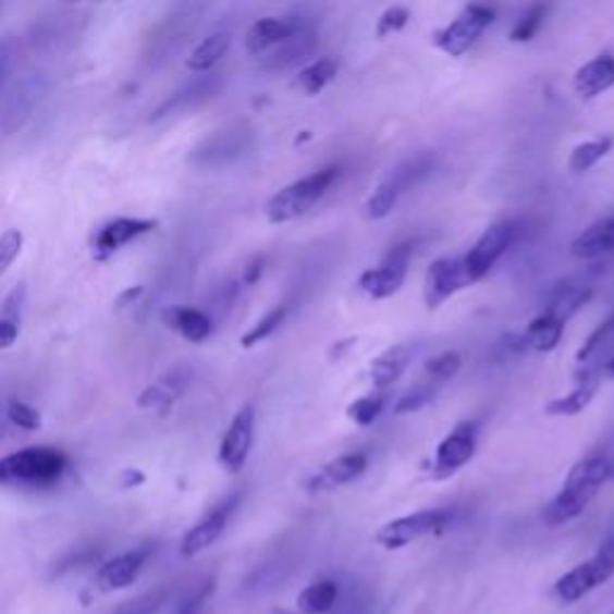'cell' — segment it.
Segmentation results:
<instances>
[{"label":"cell","instance_id":"d4e9b609","mask_svg":"<svg viewBox=\"0 0 614 614\" xmlns=\"http://www.w3.org/2000/svg\"><path fill=\"white\" fill-rule=\"evenodd\" d=\"M341 598V586L334 578H317L295 598V614H329Z\"/></svg>","mask_w":614,"mask_h":614},{"label":"cell","instance_id":"8fae6325","mask_svg":"<svg viewBox=\"0 0 614 614\" xmlns=\"http://www.w3.org/2000/svg\"><path fill=\"white\" fill-rule=\"evenodd\" d=\"M255 425H257L255 406L245 404L233 416L226 432H223V440L219 444V464L226 474L235 476L245 468L255 444Z\"/></svg>","mask_w":614,"mask_h":614},{"label":"cell","instance_id":"b9f144b4","mask_svg":"<svg viewBox=\"0 0 614 614\" xmlns=\"http://www.w3.org/2000/svg\"><path fill=\"white\" fill-rule=\"evenodd\" d=\"M262 271H265V259H253V262L247 265L245 274H243L245 283H257L259 277H262Z\"/></svg>","mask_w":614,"mask_h":614},{"label":"cell","instance_id":"30bf717a","mask_svg":"<svg viewBox=\"0 0 614 614\" xmlns=\"http://www.w3.org/2000/svg\"><path fill=\"white\" fill-rule=\"evenodd\" d=\"M410 265V247L398 245L389 250L380 265L365 269L358 277V288L372 300H386L404 288Z\"/></svg>","mask_w":614,"mask_h":614},{"label":"cell","instance_id":"5b68a950","mask_svg":"<svg viewBox=\"0 0 614 614\" xmlns=\"http://www.w3.org/2000/svg\"><path fill=\"white\" fill-rule=\"evenodd\" d=\"M614 576V536L607 538L593 557L578 562L574 569L562 574L554 581V598L564 605H574V602L584 600L593 593L600 586H605Z\"/></svg>","mask_w":614,"mask_h":614},{"label":"cell","instance_id":"cb8c5ba5","mask_svg":"<svg viewBox=\"0 0 614 614\" xmlns=\"http://www.w3.org/2000/svg\"><path fill=\"white\" fill-rule=\"evenodd\" d=\"M610 356H614V312L586 336L581 348L576 351V365L578 368H602V363Z\"/></svg>","mask_w":614,"mask_h":614},{"label":"cell","instance_id":"bcb514c9","mask_svg":"<svg viewBox=\"0 0 614 614\" xmlns=\"http://www.w3.org/2000/svg\"><path fill=\"white\" fill-rule=\"evenodd\" d=\"M612 480H614V461H612Z\"/></svg>","mask_w":614,"mask_h":614},{"label":"cell","instance_id":"6da1fadb","mask_svg":"<svg viewBox=\"0 0 614 614\" xmlns=\"http://www.w3.org/2000/svg\"><path fill=\"white\" fill-rule=\"evenodd\" d=\"M612 480V458L605 452H593L576 464L566 474L560 492L542 512V524L548 528H562L584 516L586 509L600 494V490Z\"/></svg>","mask_w":614,"mask_h":614},{"label":"cell","instance_id":"d6986e66","mask_svg":"<svg viewBox=\"0 0 614 614\" xmlns=\"http://www.w3.org/2000/svg\"><path fill=\"white\" fill-rule=\"evenodd\" d=\"M413 179V167L398 169L396 173L389 175L380 185L374 187L370 197L365 199L363 205V217L368 221H382L396 209L401 195H404L406 187L410 185Z\"/></svg>","mask_w":614,"mask_h":614},{"label":"cell","instance_id":"ab89813d","mask_svg":"<svg viewBox=\"0 0 614 614\" xmlns=\"http://www.w3.org/2000/svg\"><path fill=\"white\" fill-rule=\"evenodd\" d=\"M20 336V322L10 317H0V351L10 348Z\"/></svg>","mask_w":614,"mask_h":614},{"label":"cell","instance_id":"ac0fdd59","mask_svg":"<svg viewBox=\"0 0 614 614\" xmlns=\"http://www.w3.org/2000/svg\"><path fill=\"white\" fill-rule=\"evenodd\" d=\"M614 87V56L600 53L574 73V91L578 99L593 101Z\"/></svg>","mask_w":614,"mask_h":614},{"label":"cell","instance_id":"7bdbcfd3","mask_svg":"<svg viewBox=\"0 0 614 614\" xmlns=\"http://www.w3.org/2000/svg\"><path fill=\"white\" fill-rule=\"evenodd\" d=\"M142 293H145V288H142V286H137V288H127L125 293H121V298L115 300V307H118V310H123L125 305H130L133 300H137Z\"/></svg>","mask_w":614,"mask_h":614},{"label":"cell","instance_id":"8d00e7d4","mask_svg":"<svg viewBox=\"0 0 614 614\" xmlns=\"http://www.w3.org/2000/svg\"><path fill=\"white\" fill-rule=\"evenodd\" d=\"M5 416L20 430H39L41 428L39 410L29 406V404H25V401H20V398L10 401L8 408H5Z\"/></svg>","mask_w":614,"mask_h":614},{"label":"cell","instance_id":"7a4b0ae2","mask_svg":"<svg viewBox=\"0 0 614 614\" xmlns=\"http://www.w3.org/2000/svg\"><path fill=\"white\" fill-rule=\"evenodd\" d=\"M70 458L56 446H27L0 458V488L51 490L67 476Z\"/></svg>","mask_w":614,"mask_h":614},{"label":"cell","instance_id":"7c38bea8","mask_svg":"<svg viewBox=\"0 0 614 614\" xmlns=\"http://www.w3.org/2000/svg\"><path fill=\"white\" fill-rule=\"evenodd\" d=\"M370 466V454L368 452H348L341 454L332 461H327L315 474L307 476L305 480V492L307 494H329L341 488L351 486L358 478L365 476V470Z\"/></svg>","mask_w":614,"mask_h":614},{"label":"cell","instance_id":"52a82bcc","mask_svg":"<svg viewBox=\"0 0 614 614\" xmlns=\"http://www.w3.org/2000/svg\"><path fill=\"white\" fill-rule=\"evenodd\" d=\"M480 430L474 420H461L449 430L442 442L434 449V458L430 466L432 480H446L456 476L461 468L468 466L478 452Z\"/></svg>","mask_w":614,"mask_h":614},{"label":"cell","instance_id":"603a6c76","mask_svg":"<svg viewBox=\"0 0 614 614\" xmlns=\"http://www.w3.org/2000/svg\"><path fill=\"white\" fill-rule=\"evenodd\" d=\"M612 250H614V217L590 223L586 231L576 235L569 247V253L576 259H598L602 255H610Z\"/></svg>","mask_w":614,"mask_h":614},{"label":"cell","instance_id":"e0dca14e","mask_svg":"<svg viewBox=\"0 0 614 614\" xmlns=\"http://www.w3.org/2000/svg\"><path fill=\"white\" fill-rule=\"evenodd\" d=\"M161 322L191 344H205L214 332V322L207 312L193 305H171L161 310Z\"/></svg>","mask_w":614,"mask_h":614},{"label":"cell","instance_id":"1f68e13d","mask_svg":"<svg viewBox=\"0 0 614 614\" xmlns=\"http://www.w3.org/2000/svg\"><path fill=\"white\" fill-rule=\"evenodd\" d=\"M286 317H288V305L286 303L271 307L267 315L259 317V322L253 329H247V332L243 334L241 346L243 348H255L257 344H262V341H267L269 336H274L281 329V324L286 322Z\"/></svg>","mask_w":614,"mask_h":614},{"label":"cell","instance_id":"277c9868","mask_svg":"<svg viewBox=\"0 0 614 614\" xmlns=\"http://www.w3.org/2000/svg\"><path fill=\"white\" fill-rule=\"evenodd\" d=\"M454 524V512L452 509H420L406 516H398L394 521H386L384 526L377 528L374 542L382 550H401L408 548L413 542H420L425 538H434L446 533Z\"/></svg>","mask_w":614,"mask_h":614},{"label":"cell","instance_id":"c3c4849f","mask_svg":"<svg viewBox=\"0 0 614 614\" xmlns=\"http://www.w3.org/2000/svg\"><path fill=\"white\" fill-rule=\"evenodd\" d=\"M612 614H614V612H612Z\"/></svg>","mask_w":614,"mask_h":614},{"label":"cell","instance_id":"f35d334b","mask_svg":"<svg viewBox=\"0 0 614 614\" xmlns=\"http://www.w3.org/2000/svg\"><path fill=\"white\" fill-rule=\"evenodd\" d=\"M167 588H159V590H151V593L142 595L133 602H125V605L113 612V614H157L163 605V600H167Z\"/></svg>","mask_w":614,"mask_h":614},{"label":"cell","instance_id":"7402d4cb","mask_svg":"<svg viewBox=\"0 0 614 614\" xmlns=\"http://www.w3.org/2000/svg\"><path fill=\"white\" fill-rule=\"evenodd\" d=\"M413 360V353L406 344H396L382 351L380 356L372 358L368 365V380L372 389H380V392H389L398 380L401 374L408 370V365Z\"/></svg>","mask_w":614,"mask_h":614},{"label":"cell","instance_id":"7dc6e473","mask_svg":"<svg viewBox=\"0 0 614 614\" xmlns=\"http://www.w3.org/2000/svg\"><path fill=\"white\" fill-rule=\"evenodd\" d=\"M67 3H75V0H67Z\"/></svg>","mask_w":614,"mask_h":614},{"label":"cell","instance_id":"8992f818","mask_svg":"<svg viewBox=\"0 0 614 614\" xmlns=\"http://www.w3.org/2000/svg\"><path fill=\"white\" fill-rule=\"evenodd\" d=\"M494 22V10L488 5H466L461 13L444 25L442 29H437L432 34V44L449 58H461L468 53L478 39L490 29Z\"/></svg>","mask_w":614,"mask_h":614},{"label":"cell","instance_id":"5bb4252c","mask_svg":"<svg viewBox=\"0 0 614 614\" xmlns=\"http://www.w3.org/2000/svg\"><path fill=\"white\" fill-rule=\"evenodd\" d=\"M238 502H241V494L238 492L231 494V498H226L221 504H217L214 509H211L202 518V521L195 524L191 530H187L183 542H181L183 557H195V554L205 552L207 548L214 545V542L223 536V530H226L233 512L238 509Z\"/></svg>","mask_w":614,"mask_h":614},{"label":"cell","instance_id":"83f0119b","mask_svg":"<svg viewBox=\"0 0 614 614\" xmlns=\"http://www.w3.org/2000/svg\"><path fill=\"white\" fill-rule=\"evenodd\" d=\"M612 147H614V137L612 135H600V137H593V139H586L569 154L566 169H569L576 175L588 173L590 169H595L598 163L607 157V154L612 151Z\"/></svg>","mask_w":614,"mask_h":614},{"label":"cell","instance_id":"ee69618b","mask_svg":"<svg viewBox=\"0 0 614 614\" xmlns=\"http://www.w3.org/2000/svg\"><path fill=\"white\" fill-rule=\"evenodd\" d=\"M8 61H10V51H8V44H0V79H3L5 70H8Z\"/></svg>","mask_w":614,"mask_h":614},{"label":"cell","instance_id":"d590c367","mask_svg":"<svg viewBox=\"0 0 614 614\" xmlns=\"http://www.w3.org/2000/svg\"><path fill=\"white\" fill-rule=\"evenodd\" d=\"M408 20H410L408 8H404V5H392V8H386L384 13L380 15V20H377V25H374V37H377V39L394 37V34H398L401 29H404V27L408 25Z\"/></svg>","mask_w":614,"mask_h":614},{"label":"cell","instance_id":"836d02e7","mask_svg":"<svg viewBox=\"0 0 614 614\" xmlns=\"http://www.w3.org/2000/svg\"><path fill=\"white\" fill-rule=\"evenodd\" d=\"M437 386H440V384L432 382V380L410 386L408 392H404L394 401V413H396V416H406V413H416V410L428 406L430 401L434 398Z\"/></svg>","mask_w":614,"mask_h":614},{"label":"cell","instance_id":"484cf974","mask_svg":"<svg viewBox=\"0 0 614 614\" xmlns=\"http://www.w3.org/2000/svg\"><path fill=\"white\" fill-rule=\"evenodd\" d=\"M339 75V63L332 56H322L317 61L307 63L303 70H298V75L293 79V87L303 91L305 97H317L322 94Z\"/></svg>","mask_w":614,"mask_h":614},{"label":"cell","instance_id":"ba28073f","mask_svg":"<svg viewBox=\"0 0 614 614\" xmlns=\"http://www.w3.org/2000/svg\"><path fill=\"white\" fill-rule=\"evenodd\" d=\"M516 233L518 231H516L514 221H498V223H492L490 229L482 231L476 245L464 255L468 279L474 286L486 279L494 269V265H498L500 259L506 255V250H509L516 241Z\"/></svg>","mask_w":614,"mask_h":614},{"label":"cell","instance_id":"2e32d148","mask_svg":"<svg viewBox=\"0 0 614 614\" xmlns=\"http://www.w3.org/2000/svg\"><path fill=\"white\" fill-rule=\"evenodd\" d=\"M151 548H137L130 550L125 554H118V557L101 564V569L97 574V584L103 593H113V590H123L127 586H133L145 564L149 560Z\"/></svg>","mask_w":614,"mask_h":614},{"label":"cell","instance_id":"f1b7e54d","mask_svg":"<svg viewBox=\"0 0 614 614\" xmlns=\"http://www.w3.org/2000/svg\"><path fill=\"white\" fill-rule=\"evenodd\" d=\"M231 49V34L229 32H214L209 34L207 39H202V44L187 58V70L193 73H207V70L214 67L223 56L229 53Z\"/></svg>","mask_w":614,"mask_h":614},{"label":"cell","instance_id":"f6af8a7d","mask_svg":"<svg viewBox=\"0 0 614 614\" xmlns=\"http://www.w3.org/2000/svg\"><path fill=\"white\" fill-rule=\"evenodd\" d=\"M602 377H607V380H614V356H610L605 363H602Z\"/></svg>","mask_w":614,"mask_h":614},{"label":"cell","instance_id":"74e56055","mask_svg":"<svg viewBox=\"0 0 614 614\" xmlns=\"http://www.w3.org/2000/svg\"><path fill=\"white\" fill-rule=\"evenodd\" d=\"M22 245H25V235H22V231L10 229L5 233H0V277L13 267V262L22 253Z\"/></svg>","mask_w":614,"mask_h":614},{"label":"cell","instance_id":"44dd1931","mask_svg":"<svg viewBox=\"0 0 614 614\" xmlns=\"http://www.w3.org/2000/svg\"><path fill=\"white\" fill-rule=\"evenodd\" d=\"M298 25L283 17H262L250 25L245 34V49L250 56H262L274 46L286 44L295 37Z\"/></svg>","mask_w":614,"mask_h":614},{"label":"cell","instance_id":"4316f807","mask_svg":"<svg viewBox=\"0 0 614 614\" xmlns=\"http://www.w3.org/2000/svg\"><path fill=\"white\" fill-rule=\"evenodd\" d=\"M590 295H593V291L584 286V283H560V286L550 293L548 303L542 307H548V310H552L554 315H560L562 320L572 322L574 315L581 312L588 305Z\"/></svg>","mask_w":614,"mask_h":614},{"label":"cell","instance_id":"e575fe53","mask_svg":"<svg viewBox=\"0 0 614 614\" xmlns=\"http://www.w3.org/2000/svg\"><path fill=\"white\" fill-rule=\"evenodd\" d=\"M545 15H548V8H545V5H542V3L533 5V8L528 10V13L521 15V20L516 22L512 34H509V39H512L514 44H526V41H530V39H533L536 34L540 32L542 22H545Z\"/></svg>","mask_w":614,"mask_h":614},{"label":"cell","instance_id":"ffe728a7","mask_svg":"<svg viewBox=\"0 0 614 614\" xmlns=\"http://www.w3.org/2000/svg\"><path fill=\"white\" fill-rule=\"evenodd\" d=\"M566 324L569 322L562 320L560 315H554L552 310H548V307H542L533 320L528 322L524 334L518 336V341H521V348L530 353H552L562 344Z\"/></svg>","mask_w":614,"mask_h":614},{"label":"cell","instance_id":"f546056e","mask_svg":"<svg viewBox=\"0 0 614 614\" xmlns=\"http://www.w3.org/2000/svg\"><path fill=\"white\" fill-rule=\"evenodd\" d=\"M183 389H185V380H181L179 372H173V374L163 377V380H159L157 384H151L149 389H145L137 404L142 408L169 410L175 404V398L183 394Z\"/></svg>","mask_w":614,"mask_h":614},{"label":"cell","instance_id":"3957f363","mask_svg":"<svg viewBox=\"0 0 614 614\" xmlns=\"http://www.w3.org/2000/svg\"><path fill=\"white\" fill-rule=\"evenodd\" d=\"M336 179H339V169L327 167L322 171L307 173L305 179L293 181L286 187H281L279 193L267 199L265 205L267 221L274 223V226H281V223H291L295 219L305 217L307 211L322 202V197L329 193V187L336 183Z\"/></svg>","mask_w":614,"mask_h":614},{"label":"cell","instance_id":"d6a6232c","mask_svg":"<svg viewBox=\"0 0 614 614\" xmlns=\"http://www.w3.org/2000/svg\"><path fill=\"white\" fill-rule=\"evenodd\" d=\"M461 368H464V358H461V353L442 351V353H437V356L425 360L422 372L428 380L437 384H444L449 380H454V377L461 372Z\"/></svg>","mask_w":614,"mask_h":614},{"label":"cell","instance_id":"9a60e30c","mask_svg":"<svg viewBox=\"0 0 614 614\" xmlns=\"http://www.w3.org/2000/svg\"><path fill=\"white\" fill-rule=\"evenodd\" d=\"M602 382V370L600 368H578L574 377L572 392L562 396H554L545 404V416L550 418H576L593 404L598 396V389Z\"/></svg>","mask_w":614,"mask_h":614},{"label":"cell","instance_id":"60d3db41","mask_svg":"<svg viewBox=\"0 0 614 614\" xmlns=\"http://www.w3.org/2000/svg\"><path fill=\"white\" fill-rule=\"evenodd\" d=\"M209 593H211V584H207L202 590H199V593H195L191 600H187L185 605L179 610V614H199V610H202Z\"/></svg>","mask_w":614,"mask_h":614},{"label":"cell","instance_id":"4dcf8cb0","mask_svg":"<svg viewBox=\"0 0 614 614\" xmlns=\"http://www.w3.org/2000/svg\"><path fill=\"white\" fill-rule=\"evenodd\" d=\"M386 404H389V392L372 389L370 394L351 401L348 408H346V416H348L351 422H356L358 428H370V425H374L377 420L382 418Z\"/></svg>","mask_w":614,"mask_h":614},{"label":"cell","instance_id":"9c48e42d","mask_svg":"<svg viewBox=\"0 0 614 614\" xmlns=\"http://www.w3.org/2000/svg\"><path fill=\"white\" fill-rule=\"evenodd\" d=\"M474 286L468 279L464 265V255L456 257H437L425 271L422 281V303L428 310H440L444 303L454 298L456 293Z\"/></svg>","mask_w":614,"mask_h":614},{"label":"cell","instance_id":"4fadbf2b","mask_svg":"<svg viewBox=\"0 0 614 614\" xmlns=\"http://www.w3.org/2000/svg\"><path fill=\"white\" fill-rule=\"evenodd\" d=\"M159 223L154 219H133V217H118L101 223V226L91 233L89 247L94 259L106 262L118 250H123L125 245L139 241L142 235L157 231Z\"/></svg>","mask_w":614,"mask_h":614}]
</instances>
